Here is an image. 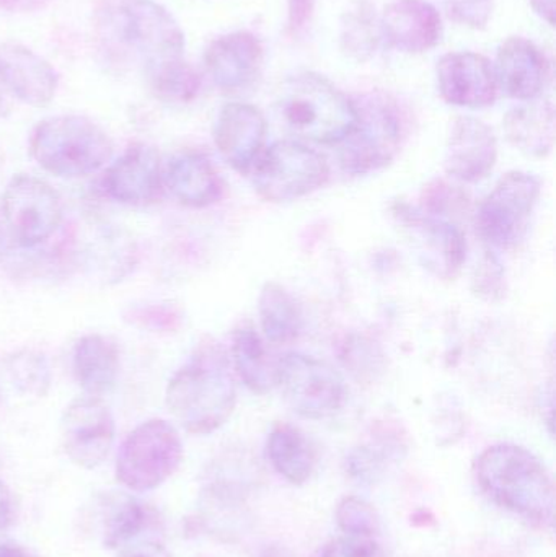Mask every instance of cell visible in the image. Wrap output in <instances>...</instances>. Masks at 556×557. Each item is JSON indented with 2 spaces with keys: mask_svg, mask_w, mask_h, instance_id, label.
Listing matches in <instances>:
<instances>
[{
  "mask_svg": "<svg viewBox=\"0 0 556 557\" xmlns=\"http://www.w3.org/2000/svg\"><path fill=\"white\" fill-rule=\"evenodd\" d=\"M163 186L186 208H208L222 198L224 183L208 157L183 152L163 170Z\"/></svg>",
  "mask_w": 556,
  "mask_h": 557,
  "instance_id": "obj_22",
  "label": "cell"
},
{
  "mask_svg": "<svg viewBox=\"0 0 556 557\" xmlns=\"http://www.w3.org/2000/svg\"><path fill=\"white\" fill-rule=\"evenodd\" d=\"M397 218L420 238L427 247V263L436 268L437 274L453 277L459 273L467 258V242L456 225L440 215L400 206Z\"/></svg>",
  "mask_w": 556,
  "mask_h": 557,
  "instance_id": "obj_21",
  "label": "cell"
},
{
  "mask_svg": "<svg viewBox=\"0 0 556 557\" xmlns=\"http://www.w3.org/2000/svg\"><path fill=\"white\" fill-rule=\"evenodd\" d=\"M532 9L548 25H555V0H531Z\"/></svg>",
  "mask_w": 556,
  "mask_h": 557,
  "instance_id": "obj_41",
  "label": "cell"
},
{
  "mask_svg": "<svg viewBox=\"0 0 556 557\" xmlns=\"http://www.w3.org/2000/svg\"><path fill=\"white\" fill-rule=\"evenodd\" d=\"M498 140L489 124L472 116H459L447 137L444 169L462 183L482 182L495 169Z\"/></svg>",
  "mask_w": 556,
  "mask_h": 557,
  "instance_id": "obj_15",
  "label": "cell"
},
{
  "mask_svg": "<svg viewBox=\"0 0 556 557\" xmlns=\"http://www.w3.org/2000/svg\"><path fill=\"white\" fill-rule=\"evenodd\" d=\"M51 0H0V10L9 13H33L45 9Z\"/></svg>",
  "mask_w": 556,
  "mask_h": 557,
  "instance_id": "obj_39",
  "label": "cell"
},
{
  "mask_svg": "<svg viewBox=\"0 0 556 557\" xmlns=\"http://www.w3.org/2000/svg\"><path fill=\"white\" fill-rule=\"evenodd\" d=\"M336 522L346 535L378 536L381 519L371 504L359 497H345L336 509Z\"/></svg>",
  "mask_w": 556,
  "mask_h": 557,
  "instance_id": "obj_33",
  "label": "cell"
},
{
  "mask_svg": "<svg viewBox=\"0 0 556 557\" xmlns=\"http://www.w3.org/2000/svg\"><path fill=\"white\" fill-rule=\"evenodd\" d=\"M382 38L391 48L407 54H421L440 45L443 22L427 0H395L381 16Z\"/></svg>",
  "mask_w": 556,
  "mask_h": 557,
  "instance_id": "obj_19",
  "label": "cell"
},
{
  "mask_svg": "<svg viewBox=\"0 0 556 557\" xmlns=\"http://www.w3.org/2000/svg\"><path fill=\"white\" fill-rule=\"evenodd\" d=\"M232 359L242 382L254 393L264 395L276 385V363H271L263 341L251 326L235 331Z\"/></svg>",
  "mask_w": 556,
  "mask_h": 557,
  "instance_id": "obj_29",
  "label": "cell"
},
{
  "mask_svg": "<svg viewBox=\"0 0 556 557\" xmlns=\"http://www.w3.org/2000/svg\"><path fill=\"white\" fill-rule=\"evenodd\" d=\"M261 330L273 344H289L304 326L302 310L296 298L277 282H267L258 298Z\"/></svg>",
  "mask_w": 556,
  "mask_h": 557,
  "instance_id": "obj_28",
  "label": "cell"
},
{
  "mask_svg": "<svg viewBox=\"0 0 556 557\" xmlns=\"http://www.w3.org/2000/svg\"><path fill=\"white\" fill-rule=\"evenodd\" d=\"M329 178L325 157L306 144L281 140L261 156L255 169L254 186L267 201L289 202L322 188Z\"/></svg>",
  "mask_w": 556,
  "mask_h": 557,
  "instance_id": "obj_7",
  "label": "cell"
},
{
  "mask_svg": "<svg viewBox=\"0 0 556 557\" xmlns=\"http://www.w3.org/2000/svg\"><path fill=\"white\" fill-rule=\"evenodd\" d=\"M267 139V120L258 108L228 103L219 113L214 143L222 159L238 173L250 172Z\"/></svg>",
  "mask_w": 556,
  "mask_h": 557,
  "instance_id": "obj_18",
  "label": "cell"
},
{
  "mask_svg": "<svg viewBox=\"0 0 556 557\" xmlns=\"http://www.w3.org/2000/svg\"><path fill=\"white\" fill-rule=\"evenodd\" d=\"M473 473L480 490L496 506L534 525H554V481L545 465L528 448L493 445L479 455Z\"/></svg>",
  "mask_w": 556,
  "mask_h": 557,
  "instance_id": "obj_2",
  "label": "cell"
},
{
  "mask_svg": "<svg viewBox=\"0 0 556 557\" xmlns=\"http://www.w3.org/2000/svg\"><path fill=\"white\" fill-rule=\"evenodd\" d=\"M267 455L271 467L291 484L307 483L316 470L317 457L306 435L289 424H280L270 432Z\"/></svg>",
  "mask_w": 556,
  "mask_h": 557,
  "instance_id": "obj_26",
  "label": "cell"
},
{
  "mask_svg": "<svg viewBox=\"0 0 556 557\" xmlns=\"http://www.w3.org/2000/svg\"><path fill=\"white\" fill-rule=\"evenodd\" d=\"M505 268L492 251H486L473 276V292L485 300H499L505 295Z\"/></svg>",
  "mask_w": 556,
  "mask_h": 557,
  "instance_id": "obj_34",
  "label": "cell"
},
{
  "mask_svg": "<svg viewBox=\"0 0 556 557\" xmlns=\"http://www.w3.org/2000/svg\"><path fill=\"white\" fill-rule=\"evenodd\" d=\"M118 18L123 41L140 55L146 69L183 59L185 33L156 0H121Z\"/></svg>",
  "mask_w": 556,
  "mask_h": 557,
  "instance_id": "obj_11",
  "label": "cell"
},
{
  "mask_svg": "<svg viewBox=\"0 0 556 557\" xmlns=\"http://www.w3.org/2000/svg\"><path fill=\"white\" fill-rule=\"evenodd\" d=\"M166 408L183 429L208 435L221 429L237 405L232 363L215 341L206 339L170 379Z\"/></svg>",
  "mask_w": 556,
  "mask_h": 557,
  "instance_id": "obj_1",
  "label": "cell"
},
{
  "mask_svg": "<svg viewBox=\"0 0 556 557\" xmlns=\"http://www.w3.org/2000/svg\"><path fill=\"white\" fill-rule=\"evenodd\" d=\"M261 557H291L289 553L284 552V549L277 548V546H271L267 552L263 553Z\"/></svg>",
  "mask_w": 556,
  "mask_h": 557,
  "instance_id": "obj_43",
  "label": "cell"
},
{
  "mask_svg": "<svg viewBox=\"0 0 556 557\" xmlns=\"http://www.w3.org/2000/svg\"><path fill=\"white\" fill-rule=\"evenodd\" d=\"M538 176L526 172L506 173L477 212V231L493 248L508 250L528 232L529 221L541 198Z\"/></svg>",
  "mask_w": 556,
  "mask_h": 557,
  "instance_id": "obj_8",
  "label": "cell"
},
{
  "mask_svg": "<svg viewBox=\"0 0 556 557\" xmlns=\"http://www.w3.org/2000/svg\"><path fill=\"white\" fill-rule=\"evenodd\" d=\"M5 373L13 388L22 395L42 398L51 388V367L38 350L22 349L7 357Z\"/></svg>",
  "mask_w": 556,
  "mask_h": 557,
  "instance_id": "obj_32",
  "label": "cell"
},
{
  "mask_svg": "<svg viewBox=\"0 0 556 557\" xmlns=\"http://www.w3.org/2000/svg\"><path fill=\"white\" fill-rule=\"evenodd\" d=\"M29 152L45 172L59 178H82L110 162L113 143L95 121L61 114L42 120L35 127Z\"/></svg>",
  "mask_w": 556,
  "mask_h": 557,
  "instance_id": "obj_4",
  "label": "cell"
},
{
  "mask_svg": "<svg viewBox=\"0 0 556 557\" xmlns=\"http://www.w3.org/2000/svg\"><path fill=\"white\" fill-rule=\"evenodd\" d=\"M2 215L7 231L18 247L45 244L62 222V202L45 180L16 175L2 195Z\"/></svg>",
  "mask_w": 556,
  "mask_h": 557,
  "instance_id": "obj_10",
  "label": "cell"
},
{
  "mask_svg": "<svg viewBox=\"0 0 556 557\" xmlns=\"http://www.w3.org/2000/svg\"><path fill=\"white\" fill-rule=\"evenodd\" d=\"M356 123L338 144L339 165L349 175H368L394 162L404 139V120L394 100L381 94L353 101Z\"/></svg>",
  "mask_w": 556,
  "mask_h": 557,
  "instance_id": "obj_5",
  "label": "cell"
},
{
  "mask_svg": "<svg viewBox=\"0 0 556 557\" xmlns=\"http://www.w3.org/2000/svg\"><path fill=\"white\" fill-rule=\"evenodd\" d=\"M322 557H385L378 536L346 535L332 540L323 548Z\"/></svg>",
  "mask_w": 556,
  "mask_h": 557,
  "instance_id": "obj_36",
  "label": "cell"
},
{
  "mask_svg": "<svg viewBox=\"0 0 556 557\" xmlns=\"http://www.w3.org/2000/svg\"><path fill=\"white\" fill-rule=\"evenodd\" d=\"M146 72L150 91L163 103H189L201 90V75L185 61V58L153 65L146 69Z\"/></svg>",
  "mask_w": 556,
  "mask_h": 557,
  "instance_id": "obj_31",
  "label": "cell"
},
{
  "mask_svg": "<svg viewBox=\"0 0 556 557\" xmlns=\"http://www.w3.org/2000/svg\"><path fill=\"white\" fill-rule=\"evenodd\" d=\"M509 143L532 157H547L555 143V108L551 100H531L503 120Z\"/></svg>",
  "mask_w": 556,
  "mask_h": 557,
  "instance_id": "obj_24",
  "label": "cell"
},
{
  "mask_svg": "<svg viewBox=\"0 0 556 557\" xmlns=\"http://www.w3.org/2000/svg\"><path fill=\"white\" fill-rule=\"evenodd\" d=\"M276 385L287 406L306 419L335 414L346 398L342 375L323 360L300 352H289L277 360Z\"/></svg>",
  "mask_w": 556,
  "mask_h": 557,
  "instance_id": "obj_9",
  "label": "cell"
},
{
  "mask_svg": "<svg viewBox=\"0 0 556 557\" xmlns=\"http://www.w3.org/2000/svg\"><path fill=\"white\" fill-rule=\"evenodd\" d=\"M405 451H407V445L400 432L391 428L382 429L381 432L372 435L368 444L355 448L349 454L346 460L349 474L359 483H374L385 470V465L400 460Z\"/></svg>",
  "mask_w": 556,
  "mask_h": 557,
  "instance_id": "obj_30",
  "label": "cell"
},
{
  "mask_svg": "<svg viewBox=\"0 0 556 557\" xmlns=\"http://www.w3.org/2000/svg\"><path fill=\"white\" fill-rule=\"evenodd\" d=\"M0 557H33L26 552L25 548H22L20 545H15V543H0Z\"/></svg>",
  "mask_w": 556,
  "mask_h": 557,
  "instance_id": "obj_42",
  "label": "cell"
},
{
  "mask_svg": "<svg viewBox=\"0 0 556 557\" xmlns=\"http://www.w3.org/2000/svg\"><path fill=\"white\" fill-rule=\"evenodd\" d=\"M382 39L381 16L369 0H353L339 22V49L349 61L365 64L374 58Z\"/></svg>",
  "mask_w": 556,
  "mask_h": 557,
  "instance_id": "obj_27",
  "label": "cell"
},
{
  "mask_svg": "<svg viewBox=\"0 0 556 557\" xmlns=\"http://www.w3.org/2000/svg\"><path fill=\"white\" fill-rule=\"evenodd\" d=\"M441 97L454 107L482 110L498 98V81L492 62L475 52H450L437 62Z\"/></svg>",
  "mask_w": 556,
  "mask_h": 557,
  "instance_id": "obj_13",
  "label": "cell"
},
{
  "mask_svg": "<svg viewBox=\"0 0 556 557\" xmlns=\"http://www.w3.org/2000/svg\"><path fill=\"white\" fill-rule=\"evenodd\" d=\"M163 169L159 152L147 144H134L108 166L103 189L108 198L127 206H146L162 196Z\"/></svg>",
  "mask_w": 556,
  "mask_h": 557,
  "instance_id": "obj_14",
  "label": "cell"
},
{
  "mask_svg": "<svg viewBox=\"0 0 556 557\" xmlns=\"http://www.w3.org/2000/svg\"><path fill=\"white\" fill-rule=\"evenodd\" d=\"M75 382L88 396L107 395L120 375V352L108 337L87 334L81 337L72 352Z\"/></svg>",
  "mask_w": 556,
  "mask_h": 557,
  "instance_id": "obj_23",
  "label": "cell"
},
{
  "mask_svg": "<svg viewBox=\"0 0 556 557\" xmlns=\"http://www.w3.org/2000/svg\"><path fill=\"white\" fill-rule=\"evenodd\" d=\"M277 110L291 133L323 146L342 143L356 123L355 103L329 78L313 72L284 82Z\"/></svg>",
  "mask_w": 556,
  "mask_h": 557,
  "instance_id": "obj_3",
  "label": "cell"
},
{
  "mask_svg": "<svg viewBox=\"0 0 556 557\" xmlns=\"http://www.w3.org/2000/svg\"><path fill=\"white\" fill-rule=\"evenodd\" d=\"M13 520V497L5 484L0 481V532Z\"/></svg>",
  "mask_w": 556,
  "mask_h": 557,
  "instance_id": "obj_40",
  "label": "cell"
},
{
  "mask_svg": "<svg viewBox=\"0 0 556 557\" xmlns=\"http://www.w3.org/2000/svg\"><path fill=\"white\" fill-rule=\"evenodd\" d=\"M264 48L250 32L219 36L206 49L205 64L215 87L224 91L244 90L260 77Z\"/></svg>",
  "mask_w": 556,
  "mask_h": 557,
  "instance_id": "obj_16",
  "label": "cell"
},
{
  "mask_svg": "<svg viewBox=\"0 0 556 557\" xmlns=\"http://www.w3.org/2000/svg\"><path fill=\"white\" fill-rule=\"evenodd\" d=\"M98 530L103 548L129 545L147 525L146 506L133 494L110 491L97 497Z\"/></svg>",
  "mask_w": 556,
  "mask_h": 557,
  "instance_id": "obj_25",
  "label": "cell"
},
{
  "mask_svg": "<svg viewBox=\"0 0 556 557\" xmlns=\"http://www.w3.org/2000/svg\"><path fill=\"white\" fill-rule=\"evenodd\" d=\"M116 557H172L170 556L169 549L162 545V543L153 542H140L129 543V545L123 546L121 552L118 553Z\"/></svg>",
  "mask_w": 556,
  "mask_h": 557,
  "instance_id": "obj_38",
  "label": "cell"
},
{
  "mask_svg": "<svg viewBox=\"0 0 556 557\" xmlns=\"http://www.w3.org/2000/svg\"><path fill=\"white\" fill-rule=\"evenodd\" d=\"M447 15L460 25L483 29L495 10V0H441Z\"/></svg>",
  "mask_w": 556,
  "mask_h": 557,
  "instance_id": "obj_35",
  "label": "cell"
},
{
  "mask_svg": "<svg viewBox=\"0 0 556 557\" xmlns=\"http://www.w3.org/2000/svg\"><path fill=\"white\" fill-rule=\"evenodd\" d=\"M185 448L175 425L149 419L137 425L121 445L116 480L133 493H149L178 471Z\"/></svg>",
  "mask_w": 556,
  "mask_h": 557,
  "instance_id": "obj_6",
  "label": "cell"
},
{
  "mask_svg": "<svg viewBox=\"0 0 556 557\" xmlns=\"http://www.w3.org/2000/svg\"><path fill=\"white\" fill-rule=\"evenodd\" d=\"M0 82L29 107H48L59 88L55 69L33 49L18 42L0 45Z\"/></svg>",
  "mask_w": 556,
  "mask_h": 557,
  "instance_id": "obj_17",
  "label": "cell"
},
{
  "mask_svg": "<svg viewBox=\"0 0 556 557\" xmlns=\"http://www.w3.org/2000/svg\"><path fill=\"white\" fill-rule=\"evenodd\" d=\"M317 0H287V26L289 32L299 33L312 18Z\"/></svg>",
  "mask_w": 556,
  "mask_h": 557,
  "instance_id": "obj_37",
  "label": "cell"
},
{
  "mask_svg": "<svg viewBox=\"0 0 556 557\" xmlns=\"http://www.w3.org/2000/svg\"><path fill=\"white\" fill-rule=\"evenodd\" d=\"M495 74L508 97L531 101L544 90L547 62L534 42L512 36L499 46Z\"/></svg>",
  "mask_w": 556,
  "mask_h": 557,
  "instance_id": "obj_20",
  "label": "cell"
},
{
  "mask_svg": "<svg viewBox=\"0 0 556 557\" xmlns=\"http://www.w3.org/2000/svg\"><path fill=\"white\" fill-rule=\"evenodd\" d=\"M0 248H2V238H0Z\"/></svg>",
  "mask_w": 556,
  "mask_h": 557,
  "instance_id": "obj_44",
  "label": "cell"
},
{
  "mask_svg": "<svg viewBox=\"0 0 556 557\" xmlns=\"http://www.w3.org/2000/svg\"><path fill=\"white\" fill-rule=\"evenodd\" d=\"M61 445L75 467L95 470L114 444L116 424L113 412L98 396H82L65 408L61 418Z\"/></svg>",
  "mask_w": 556,
  "mask_h": 557,
  "instance_id": "obj_12",
  "label": "cell"
}]
</instances>
